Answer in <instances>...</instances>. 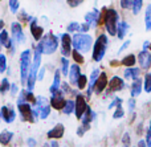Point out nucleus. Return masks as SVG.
Segmentation results:
<instances>
[{
    "mask_svg": "<svg viewBox=\"0 0 151 147\" xmlns=\"http://www.w3.org/2000/svg\"><path fill=\"white\" fill-rule=\"evenodd\" d=\"M91 45H93V37L90 34L82 33V32H76L74 36L72 37V47L81 53L89 52Z\"/></svg>",
    "mask_w": 151,
    "mask_h": 147,
    "instance_id": "f257e3e1",
    "label": "nucleus"
},
{
    "mask_svg": "<svg viewBox=\"0 0 151 147\" xmlns=\"http://www.w3.org/2000/svg\"><path fill=\"white\" fill-rule=\"evenodd\" d=\"M118 12L113 8H104V23L105 28H106L107 33L110 36H115L117 34V25H118Z\"/></svg>",
    "mask_w": 151,
    "mask_h": 147,
    "instance_id": "f03ea898",
    "label": "nucleus"
},
{
    "mask_svg": "<svg viewBox=\"0 0 151 147\" xmlns=\"http://www.w3.org/2000/svg\"><path fill=\"white\" fill-rule=\"evenodd\" d=\"M107 44H109V40H107V36L105 33H101L97 39L96 44H94L93 48V60L96 62H99L102 61V58L105 57V53H106L107 49Z\"/></svg>",
    "mask_w": 151,
    "mask_h": 147,
    "instance_id": "7ed1b4c3",
    "label": "nucleus"
},
{
    "mask_svg": "<svg viewBox=\"0 0 151 147\" xmlns=\"http://www.w3.org/2000/svg\"><path fill=\"white\" fill-rule=\"evenodd\" d=\"M31 57L32 54L29 49L23 50L20 54V80L23 85L27 84L28 73H29V69H31Z\"/></svg>",
    "mask_w": 151,
    "mask_h": 147,
    "instance_id": "20e7f679",
    "label": "nucleus"
},
{
    "mask_svg": "<svg viewBox=\"0 0 151 147\" xmlns=\"http://www.w3.org/2000/svg\"><path fill=\"white\" fill-rule=\"evenodd\" d=\"M40 42H41V45H42V54H44V53L45 54H53V53L56 52V49L58 48V39L52 32H49V33H47L45 36H42Z\"/></svg>",
    "mask_w": 151,
    "mask_h": 147,
    "instance_id": "39448f33",
    "label": "nucleus"
},
{
    "mask_svg": "<svg viewBox=\"0 0 151 147\" xmlns=\"http://www.w3.org/2000/svg\"><path fill=\"white\" fill-rule=\"evenodd\" d=\"M17 110L20 113L21 121L24 122H31V123H35L37 121V117L35 115L33 109L31 108L29 102H20L17 103Z\"/></svg>",
    "mask_w": 151,
    "mask_h": 147,
    "instance_id": "423d86ee",
    "label": "nucleus"
},
{
    "mask_svg": "<svg viewBox=\"0 0 151 147\" xmlns=\"http://www.w3.org/2000/svg\"><path fill=\"white\" fill-rule=\"evenodd\" d=\"M65 98H64V93L63 90H57V92L52 93V97L49 100V103L55 110H63L65 108Z\"/></svg>",
    "mask_w": 151,
    "mask_h": 147,
    "instance_id": "0eeeda50",
    "label": "nucleus"
},
{
    "mask_svg": "<svg viewBox=\"0 0 151 147\" xmlns=\"http://www.w3.org/2000/svg\"><path fill=\"white\" fill-rule=\"evenodd\" d=\"M86 100L82 94H77L76 95V106H74V113H76V118L77 119H81L86 110Z\"/></svg>",
    "mask_w": 151,
    "mask_h": 147,
    "instance_id": "6e6552de",
    "label": "nucleus"
},
{
    "mask_svg": "<svg viewBox=\"0 0 151 147\" xmlns=\"http://www.w3.org/2000/svg\"><path fill=\"white\" fill-rule=\"evenodd\" d=\"M11 32H12V39H15L16 42L21 44V42L25 41V36H24V32H23V27H21L20 23L15 21V23L11 24Z\"/></svg>",
    "mask_w": 151,
    "mask_h": 147,
    "instance_id": "1a4fd4ad",
    "label": "nucleus"
},
{
    "mask_svg": "<svg viewBox=\"0 0 151 147\" xmlns=\"http://www.w3.org/2000/svg\"><path fill=\"white\" fill-rule=\"evenodd\" d=\"M61 54L65 57L72 54V37L69 33L61 34Z\"/></svg>",
    "mask_w": 151,
    "mask_h": 147,
    "instance_id": "9d476101",
    "label": "nucleus"
},
{
    "mask_svg": "<svg viewBox=\"0 0 151 147\" xmlns=\"http://www.w3.org/2000/svg\"><path fill=\"white\" fill-rule=\"evenodd\" d=\"M138 62H139V68L141 69H150L151 66V53L147 49H142L138 54Z\"/></svg>",
    "mask_w": 151,
    "mask_h": 147,
    "instance_id": "9b49d317",
    "label": "nucleus"
},
{
    "mask_svg": "<svg viewBox=\"0 0 151 147\" xmlns=\"http://www.w3.org/2000/svg\"><path fill=\"white\" fill-rule=\"evenodd\" d=\"M29 28H31V33H32V36H33V39L36 40V41H40L41 37L44 36V28L37 24L36 17H33L29 21Z\"/></svg>",
    "mask_w": 151,
    "mask_h": 147,
    "instance_id": "f8f14e48",
    "label": "nucleus"
},
{
    "mask_svg": "<svg viewBox=\"0 0 151 147\" xmlns=\"http://www.w3.org/2000/svg\"><path fill=\"white\" fill-rule=\"evenodd\" d=\"M107 84H109V82H107V74L105 73V72H101L96 81V84H94V93H96V94H101L107 87Z\"/></svg>",
    "mask_w": 151,
    "mask_h": 147,
    "instance_id": "ddd939ff",
    "label": "nucleus"
},
{
    "mask_svg": "<svg viewBox=\"0 0 151 147\" xmlns=\"http://www.w3.org/2000/svg\"><path fill=\"white\" fill-rule=\"evenodd\" d=\"M0 114H1V118L5 123H12L16 118V113L12 108L9 106H1V110H0Z\"/></svg>",
    "mask_w": 151,
    "mask_h": 147,
    "instance_id": "4468645a",
    "label": "nucleus"
},
{
    "mask_svg": "<svg viewBox=\"0 0 151 147\" xmlns=\"http://www.w3.org/2000/svg\"><path fill=\"white\" fill-rule=\"evenodd\" d=\"M107 87H109V93L110 92H121V90L125 87V82L121 77L114 76L107 84Z\"/></svg>",
    "mask_w": 151,
    "mask_h": 147,
    "instance_id": "2eb2a0df",
    "label": "nucleus"
},
{
    "mask_svg": "<svg viewBox=\"0 0 151 147\" xmlns=\"http://www.w3.org/2000/svg\"><path fill=\"white\" fill-rule=\"evenodd\" d=\"M64 133H65V129H64V125L63 123H57L53 129H50L48 131L47 137L49 139H61L64 137Z\"/></svg>",
    "mask_w": 151,
    "mask_h": 147,
    "instance_id": "dca6fc26",
    "label": "nucleus"
},
{
    "mask_svg": "<svg viewBox=\"0 0 151 147\" xmlns=\"http://www.w3.org/2000/svg\"><path fill=\"white\" fill-rule=\"evenodd\" d=\"M80 74H81L80 64L76 62L74 65H70L68 76H69V81H70L72 85H74V86H76V84H77V80H78V77H80Z\"/></svg>",
    "mask_w": 151,
    "mask_h": 147,
    "instance_id": "f3484780",
    "label": "nucleus"
},
{
    "mask_svg": "<svg viewBox=\"0 0 151 147\" xmlns=\"http://www.w3.org/2000/svg\"><path fill=\"white\" fill-rule=\"evenodd\" d=\"M142 90H143V81H142L141 77L133 80V85H131V89H130L131 97H134V98L138 97V95L142 93Z\"/></svg>",
    "mask_w": 151,
    "mask_h": 147,
    "instance_id": "a211bd4d",
    "label": "nucleus"
},
{
    "mask_svg": "<svg viewBox=\"0 0 151 147\" xmlns=\"http://www.w3.org/2000/svg\"><path fill=\"white\" fill-rule=\"evenodd\" d=\"M123 76L126 80H135L141 76V68H135V66H127L123 72Z\"/></svg>",
    "mask_w": 151,
    "mask_h": 147,
    "instance_id": "6ab92c4d",
    "label": "nucleus"
},
{
    "mask_svg": "<svg viewBox=\"0 0 151 147\" xmlns=\"http://www.w3.org/2000/svg\"><path fill=\"white\" fill-rule=\"evenodd\" d=\"M99 73H101V72H99V69H94V70L91 72L90 80H89V82H88V97H86V98H89L91 95V93H93L94 84H96V81H97V78H98Z\"/></svg>",
    "mask_w": 151,
    "mask_h": 147,
    "instance_id": "aec40b11",
    "label": "nucleus"
},
{
    "mask_svg": "<svg viewBox=\"0 0 151 147\" xmlns=\"http://www.w3.org/2000/svg\"><path fill=\"white\" fill-rule=\"evenodd\" d=\"M99 17H101V12H99L98 9H94L91 11V12H88L85 15V21L86 23H89L91 25V24H98L99 21Z\"/></svg>",
    "mask_w": 151,
    "mask_h": 147,
    "instance_id": "412c9836",
    "label": "nucleus"
},
{
    "mask_svg": "<svg viewBox=\"0 0 151 147\" xmlns=\"http://www.w3.org/2000/svg\"><path fill=\"white\" fill-rule=\"evenodd\" d=\"M130 29V25H129V23H126V21H121V23H118L117 25V36L119 40H123L126 36V33H127V31Z\"/></svg>",
    "mask_w": 151,
    "mask_h": 147,
    "instance_id": "4be33fe9",
    "label": "nucleus"
},
{
    "mask_svg": "<svg viewBox=\"0 0 151 147\" xmlns=\"http://www.w3.org/2000/svg\"><path fill=\"white\" fill-rule=\"evenodd\" d=\"M60 86H61V70H56L55 77H53V82L49 87V92L50 93L57 92V90H60Z\"/></svg>",
    "mask_w": 151,
    "mask_h": 147,
    "instance_id": "5701e85b",
    "label": "nucleus"
},
{
    "mask_svg": "<svg viewBox=\"0 0 151 147\" xmlns=\"http://www.w3.org/2000/svg\"><path fill=\"white\" fill-rule=\"evenodd\" d=\"M12 138H13V133L8 131V130H4V131L0 133V143L4 145V146L9 145V142L12 141Z\"/></svg>",
    "mask_w": 151,
    "mask_h": 147,
    "instance_id": "b1692460",
    "label": "nucleus"
},
{
    "mask_svg": "<svg viewBox=\"0 0 151 147\" xmlns=\"http://www.w3.org/2000/svg\"><path fill=\"white\" fill-rule=\"evenodd\" d=\"M135 62H137V57L134 54H127L121 60V65H125L126 68H127V66H134Z\"/></svg>",
    "mask_w": 151,
    "mask_h": 147,
    "instance_id": "393cba45",
    "label": "nucleus"
},
{
    "mask_svg": "<svg viewBox=\"0 0 151 147\" xmlns=\"http://www.w3.org/2000/svg\"><path fill=\"white\" fill-rule=\"evenodd\" d=\"M145 25H146V31H151V4L146 7V13H145Z\"/></svg>",
    "mask_w": 151,
    "mask_h": 147,
    "instance_id": "a878e982",
    "label": "nucleus"
},
{
    "mask_svg": "<svg viewBox=\"0 0 151 147\" xmlns=\"http://www.w3.org/2000/svg\"><path fill=\"white\" fill-rule=\"evenodd\" d=\"M69 68H70L69 60L65 57V56H63V57H61V74H63V76H68Z\"/></svg>",
    "mask_w": 151,
    "mask_h": 147,
    "instance_id": "bb28decb",
    "label": "nucleus"
},
{
    "mask_svg": "<svg viewBox=\"0 0 151 147\" xmlns=\"http://www.w3.org/2000/svg\"><path fill=\"white\" fill-rule=\"evenodd\" d=\"M88 82H89V80H88V77L85 76V74H80V77H78V80H77V87L80 90H83L85 87H88Z\"/></svg>",
    "mask_w": 151,
    "mask_h": 147,
    "instance_id": "cd10ccee",
    "label": "nucleus"
},
{
    "mask_svg": "<svg viewBox=\"0 0 151 147\" xmlns=\"http://www.w3.org/2000/svg\"><path fill=\"white\" fill-rule=\"evenodd\" d=\"M74 106H76V102L73 100H68L65 102V108H64V113L66 114V115H70L74 111Z\"/></svg>",
    "mask_w": 151,
    "mask_h": 147,
    "instance_id": "c85d7f7f",
    "label": "nucleus"
},
{
    "mask_svg": "<svg viewBox=\"0 0 151 147\" xmlns=\"http://www.w3.org/2000/svg\"><path fill=\"white\" fill-rule=\"evenodd\" d=\"M50 109H52V106L50 105H44V106H41L40 108V118L41 119H45V118H48L49 117V114H50Z\"/></svg>",
    "mask_w": 151,
    "mask_h": 147,
    "instance_id": "c756f323",
    "label": "nucleus"
},
{
    "mask_svg": "<svg viewBox=\"0 0 151 147\" xmlns=\"http://www.w3.org/2000/svg\"><path fill=\"white\" fill-rule=\"evenodd\" d=\"M72 57H73L74 62H77V64H83V62H85V58H83L82 53L78 52L77 49L72 50Z\"/></svg>",
    "mask_w": 151,
    "mask_h": 147,
    "instance_id": "7c9ffc66",
    "label": "nucleus"
},
{
    "mask_svg": "<svg viewBox=\"0 0 151 147\" xmlns=\"http://www.w3.org/2000/svg\"><path fill=\"white\" fill-rule=\"evenodd\" d=\"M123 115H125V110H123V108H122V103H119V105L115 106V111H114V114H113V118L121 119Z\"/></svg>",
    "mask_w": 151,
    "mask_h": 147,
    "instance_id": "2f4dec72",
    "label": "nucleus"
},
{
    "mask_svg": "<svg viewBox=\"0 0 151 147\" xmlns=\"http://www.w3.org/2000/svg\"><path fill=\"white\" fill-rule=\"evenodd\" d=\"M143 89L146 93H151V73H147L146 76H145Z\"/></svg>",
    "mask_w": 151,
    "mask_h": 147,
    "instance_id": "473e14b6",
    "label": "nucleus"
},
{
    "mask_svg": "<svg viewBox=\"0 0 151 147\" xmlns=\"http://www.w3.org/2000/svg\"><path fill=\"white\" fill-rule=\"evenodd\" d=\"M9 87H11V84H9V81H8V78H3L1 82H0V93L5 94V93L9 90Z\"/></svg>",
    "mask_w": 151,
    "mask_h": 147,
    "instance_id": "72a5a7b5",
    "label": "nucleus"
},
{
    "mask_svg": "<svg viewBox=\"0 0 151 147\" xmlns=\"http://www.w3.org/2000/svg\"><path fill=\"white\" fill-rule=\"evenodd\" d=\"M8 41H9V33L3 29V31L0 32V45H1V47H5V45L8 44Z\"/></svg>",
    "mask_w": 151,
    "mask_h": 147,
    "instance_id": "f704fd0d",
    "label": "nucleus"
},
{
    "mask_svg": "<svg viewBox=\"0 0 151 147\" xmlns=\"http://www.w3.org/2000/svg\"><path fill=\"white\" fill-rule=\"evenodd\" d=\"M142 5H143V0H134V3H133V13L134 15H138L139 12H141V9H142Z\"/></svg>",
    "mask_w": 151,
    "mask_h": 147,
    "instance_id": "c9c22d12",
    "label": "nucleus"
},
{
    "mask_svg": "<svg viewBox=\"0 0 151 147\" xmlns=\"http://www.w3.org/2000/svg\"><path fill=\"white\" fill-rule=\"evenodd\" d=\"M60 89L63 90V93H65V94H70V95L76 94V92H74V90H72V87L69 86V84H66V82H61Z\"/></svg>",
    "mask_w": 151,
    "mask_h": 147,
    "instance_id": "e433bc0d",
    "label": "nucleus"
},
{
    "mask_svg": "<svg viewBox=\"0 0 151 147\" xmlns=\"http://www.w3.org/2000/svg\"><path fill=\"white\" fill-rule=\"evenodd\" d=\"M7 70V57L3 53H0V74Z\"/></svg>",
    "mask_w": 151,
    "mask_h": 147,
    "instance_id": "4c0bfd02",
    "label": "nucleus"
},
{
    "mask_svg": "<svg viewBox=\"0 0 151 147\" xmlns=\"http://www.w3.org/2000/svg\"><path fill=\"white\" fill-rule=\"evenodd\" d=\"M66 31L70 32V33H72V32H74V33H76V32H78V31H80V23H77V21L70 23L68 27H66Z\"/></svg>",
    "mask_w": 151,
    "mask_h": 147,
    "instance_id": "58836bf2",
    "label": "nucleus"
},
{
    "mask_svg": "<svg viewBox=\"0 0 151 147\" xmlns=\"http://www.w3.org/2000/svg\"><path fill=\"white\" fill-rule=\"evenodd\" d=\"M19 0H9V9H11V12L12 13H16L17 12V9H19Z\"/></svg>",
    "mask_w": 151,
    "mask_h": 147,
    "instance_id": "ea45409f",
    "label": "nucleus"
},
{
    "mask_svg": "<svg viewBox=\"0 0 151 147\" xmlns=\"http://www.w3.org/2000/svg\"><path fill=\"white\" fill-rule=\"evenodd\" d=\"M133 3L134 0H121V7L123 9H131L133 8Z\"/></svg>",
    "mask_w": 151,
    "mask_h": 147,
    "instance_id": "a19ab883",
    "label": "nucleus"
},
{
    "mask_svg": "<svg viewBox=\"0 0 151 147\" xmlns=\"http://www.w3.org/2000/svg\"><path fill=\"white\" fill-rule=\"evenodd\" d=\"M19 20L20 21H23V24L24 23H29V21L32 20V16H29V15H27L25 12H21V13H19Z\"/></svg>",
    "mask_w": 151,
    "mask_h": 147,
    "instance_id": "79ce46f5",
    "label": "nucleus"
},
{
    "mask_svg": "<svg viewBox=\"0 0 151 147\" xmlns=\"http://www.w3.org/2000/svg\"><path fill=\"white\" fill-rule=\"evenodd\" d=\"M127 106H129V113H133L134 109H135V98L131 97L130 100L127 101Z\"/></svg>",
    "mask_w": 151,
    "mask_h": 147,
    "instance_id": "37998d69",
    "label": "nucleus"
},
{
    "mask_svg": "<svg viewBox=\"0 0 151 147\" xmlns=\"http://www.w3.org/2000/svg\"><path fill=\"white\" fill-rule=\"evenodd\" d=\"M66 1H68V5H69V7L76 8V7H78L80 4H82L83 0H66Z\"/></svg>",
    "mask_w": 151,
    "mask_h": 147,
    "instance_id": "c03bdc74",
    "label": "nucleus"
},
{
    "mask_svg": "<svg viewBox=\"0 0 151 147\" xmlns=\"http://www.w3.org/2000/svg\"><path fill=\"white\" fill-rule=\"evenodd\" d=\"M89 29H90V24L89 23H83V24H80V31L78 32H82V33H86V32L89 31Z\"/></svg>",
    "mask_w": 151,
    "mask_h": 147,
    "instance_id": "a18cd8bd",
    "label": "nucleus"
},
{
    "mask_svg": "<svg viewBox=\"0 0 151 147\" xmlns=\"http://www.w3.org/2000/svg\"><path fill=\"white\" fill-rule=\"evenodd\" d=\"M122 143L125 146H129L131 143V141H130V134H129V133H125V134H123V137H122Z\"/></svg>",
    "mask_w": 151,
    "mask_h": 147,
    "instance_id": "49530a36",
    "label": "nucleus"
},
{
    "mask_svg": "<svg viewBox=\"0 0 151 147\" xmlns=\"http://www.w3.org/2000/svg\"><path fill=\"white\" fill-rule=\"evenodd\" d=\"M123 102V101H122V98H114V101H113V102L111 103H110V105H109V108H107V109H114L115 108V106H117V105H119V103H122Z\"/></svg>",
    "mask_w": 151,
    "mask_h": 147,
    "instance_id": "de8ad7c7",
    "label": "nucleus"
},
{
    "mask_svg": "<svg viewBox=\"0 0 151 147\" xmlns=\"http://www.w3.org/2000/svg\"><path fill=\"white\" fill-rule=\"evenodd\" d=\"M44 76H45V68H40L39 72H37V80H44Z\"/></svg>",
    "mask_w": 151,
    "mask_h": 147,
    "instance_id": "09e8293b",
    "label": "nucleus"
},
{
    "mask_svg": "<svg viewBox=\"0 0 151 147\" xmlns=\"http://www.w3.org/2000/svg\"><path fill=\"white\" fill-rule=\"evenodd\" d=\"M146 143H147V146L151 147V129L150 127L147 129V131H146Z\"/></svg>",
    "mask_w": 151,
    "mask_h": 147,
    "instance_id": "8fccbe9b",
    "label": "nucleus"
},
{
    "mask_svg": "<svg viewBox=\"0 0 151 147\" xmlns=\"http://www.w3.org/2000/svg\"><path fill=\"white\" fill-rule=\"evenodd\" d=\"M130 44H131V41H130V40H127V41H125V42H123V45H122V47L119 48V50H118V53H122L123 50L126 49V48H129V45H130Z\"/></svg>",
    "mask_w": 151,
    "mask_h": 147,
    "instance_id": "3c124183",
    "label": "nucleus"
},
{
    "mask_svg": "<svg viewBox=\"0 0 151 147\" xmlns=\"http://www.w3.org/2000/svg\"><path fill=\"white\" fill-rule=\"evenodd\" d=\"M9 92H11V94H12V95H16V93H17V85H16V84L11 85Z\"/></svg>",
    "mask_w": 151,
    "mask_h": 147,
    "instance_id": "603ef678",
    "label": "nucleus"
},
{
    "mask_svg": "<svg viewBox=\"0 0 151 147\" xmlns=\"http://www.w3.org/2000/svg\"><path fill=\"white\" fill-rule=\"evenodd\" d=\"M85 131H86L85 127H83V126H80V127H78V130H77V135H78V137H82V135L85 134Z\"/></svg>",
    "mask_w": 151,
    "mask_h": 147,
    "instance_id": "864d4df0",
    "label": "nucleus"
},
{
    "mask_svg": "<svg viewBox=\"0 0 151 147\" xmlns=\"http://www.w3.org/2000/svg\"><path fill=\"white\" fill-rule=\"evenodd\" d=\"M121 65V61L118 60H110V66H113V68H117V66Z\"/></svg>",
    "mask_w": 151,
    "mask_h": 147,
    "instance_id": "5fc2aeb1",
    "label": "nucleus"
},
{
    "mask_svg": "<svg viewBox=\"0 0 151 147\" xmlns=\"http://www.w3.org/2000/svg\"><path fill=\"white\" fill-rule=\"evenodd\" d=\"M27 143H28V146H36V141H35L33 138H28Z\"/></svg>",
    "mask_w": 151,
    "mask_h": 147,
    "instance_id": "6e6d98bb",
    "label": "nucleus"
},
{
    "mask_svg": "<svg viewBox=\"0 0 151 147\" xmlns=\"http://www.w3.org/2000/svg\"><path fill=\"white\" fill-rule=\"evenodd\" d=\"M143 49H147V50H151V41H146L143 44Z\"/></svg>",
    "mask_w": 151,
    "mask_h": 147,
    "instance_id": "4d7b16f0",
    "label": "nucleus"
},
{
    "mask_svg": "<svg viewBox=\"0 0 151 147\" xmlns=\"http://www.w3.org/2000/svg\"><path fill=\"white\" fill-rule=\"evenodd\" d=\"M138 146H147L146 141H143V139H142V141H139V142H138Z\"/></svg>",
    "mask_w": 151,
    "mask_h": 147,
    "instance_id": "13d9d810",
    "label": "nucleus"
},
{
    "mask_svg": "<svg viewBox=\"0 0 151 147\" xmlns=\"http://www.w3.org/2000/svg\"><path fill=\"white\" fill-rule=\"evenodd\" d=\"M3 29H4V21L0 20V32H1Z\"/></svg>",
    "mask_w": 151,
    "mask_h": 147,
    "instance_id": "bf43d9fd",
    "label": "nucleus"
},
{
    "mask_svg": "<svg viewBox=\"0 0 151 147\" xmlns=\"http://www.w3.org/2000/svg\"><path fill=\"white\" fill-rule=\"evenodd\" d=\"M141 133H142V125H139V126H138V130H137V134L141 135Z\"/></svg>",
    "mask_w": 151,
    "mask_h": 147,
    "instance_id": "052dcab7",
    "label": "nucleus"
},
{
    "mask_svg": "<svg viewBox=\"0 0 151 147\" xmlns=\"http://www.w3.org/2000/svg\"><path fill=\"white\" fill-rule=\"evenodd\" d=\"M50 146H58V143L57 142H52L50 143Z\"/></svg>",
    "mask_w": 151,
    "mask_h": 147,
    "instance_id": "680f3d73",
    "label": "nucleus"
},
{
    "mask_svg": "<svg viewBox=\"0 0 151 147\" xmlns=\"http://www.w3.org/2000/svg\"><path fill=\"white\" fill-rule=\"evenodd\" d=\"M150 129H151V119H150Z\"/></svg>",
    "mask_w": 151,
    "mask_h": 147,
    "instance_id": "e2e57ef3",
    "label": "nucleus"
},
{
    "mask_svg": "<svg viewBox=\"0 0 151 147\" xmlns=\"http://www.w3.org/2000/svg\"><path fill=\"white\" fill-rule=\"evenodd\" d=\"M0 121H1V114H0Z\"/></svg>",
    "mask_w": 151,
    "mask_h": 147,
    "instance_id": "0e129e2a",
    "label": "nucleus"
}]
</instances>
